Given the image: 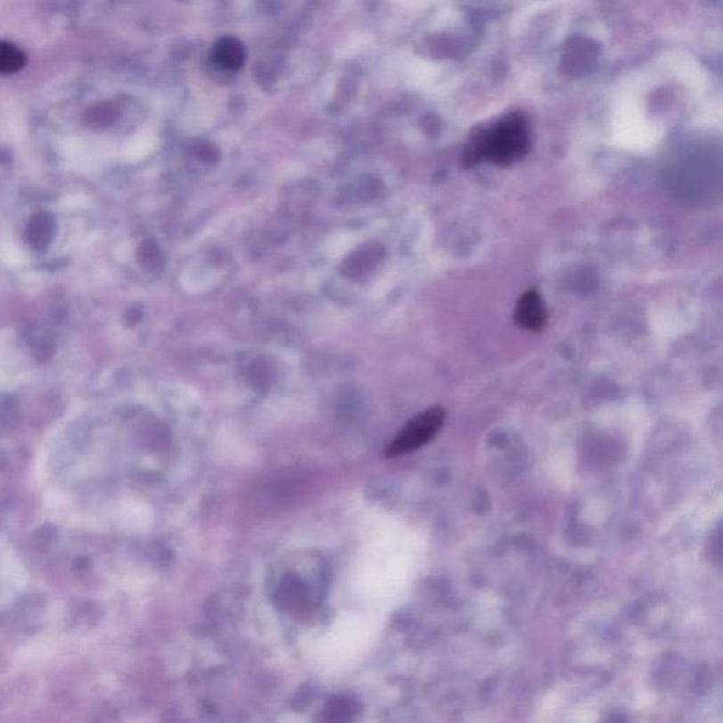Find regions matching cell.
Wrapping results in <instances>:
<instances>
[{
	"label": "cell",
	"instance_id": "6da1fadb",
	"mask_svg": "<svg viewBox=\"0 0 723 723\" xmlns=\"http://www.w3.org/2000/svg\"><path fill=\"white\" fill-rule=\"evenodd\" d=\"M530 150V130L522 113H508L488 126L478 127L467 141V166L488 163L508 167L522 160Z\"/></svg>",
	"mask_w": 723,
	"mask_h": 723
},
{
	"label": "cell",
	"instance_id": "7a4b0ae2",
	"mask_svg": "<svg viewBox=\"0 0 723 723\" xmlns=\"http://www.w3.org/2000/svg\"><path fill=\"white\" fill-rule=\"evenodd\" d=\"M443 420H445V413L441 407L426 410L420 416H417L416 418L410 421L397 434V437L386 450V457H399V455L410 454L413 451L420 450L437 435L438 431L443 428Z\"/></svg>",
	"mask_w": 723,
	"mask_h": 723
},
{
	"label": "cell",
	"instance_id": "3957f363",
	"mask_svg": "<svg viewBox=\"0 0 723 723\" xmlns=\"http://www.w3.org/2000/svg\"><path fill=\"white\" fill-rule=\"evenodd\" d=\"M515 321L527 331L540 332L546 327V305L539 291L529 290L517 301Z\"/></svg>",
	"mask_w": 723,
	"mask_h": 723
},
{
	"label": "cell",
	"instance_id": "277c9868",
	"mask_svg": "<svg viewBox=\"0 0 723 723\" xmlns=\"http://www.w3.org/2000/svg\"><path fill=\"white\" fill-rule=\"evenodd\" d=\"M214 59L218 61L219 65H223L225 69H240L243 62V48L235 40L226 38V40H222L216 45Z\"/></svg>",
	"mask_w": 723,
	"mask_h": 723
},
{
	"label": "cell",
	"instance_id": "5b68a950",
	"mask_svg": "<svg viewBox=\"0 0 723 723\" xmlns=\"http://www.w3.org/2000/svg\"><path fill=\"white\" fill-rule=\"evenodd\" d=\"M26 65V55L20 48L7 41H0V74H14Z\"/></svg>",
	"mask_w": 723,
	"mask_h": 723
},
{
	"label": "cell",
	"instance_id": "8992f818",
	"mask_svg": "<svg viewBox=\"0 0 723 723\" xmlns=\"http://www.w3.org/2000/svg\"><path fill=\"white\" fill-rule=\"evenodd\" d=\"M55 536H57V532H55L54 527H52L50 524L43 525L41 529L36 532V546L41 549H47L48 547L52 546L53 542H54Z\"/></svg>",
	"mask_w": 723,
	"mask_h": 723
}]
</instances>
